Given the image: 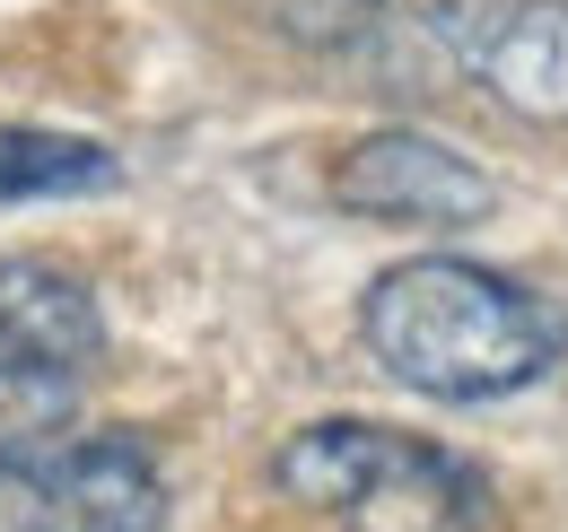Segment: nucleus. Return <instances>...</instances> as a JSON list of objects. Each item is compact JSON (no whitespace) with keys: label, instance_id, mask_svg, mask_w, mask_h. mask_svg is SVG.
I'll use <instances>...</instances> for the list:
<instances>
[{"label":"nucleus","instance_id":"nucleus-1","mask_svg":"<svg viewBox=\"0 0 568 532\" xmlns=\"http://www.w3.org/2000/svg\"><path fill=\"white\" fill-rule=\"evenodd\" d=\"M358 332L394 385L428 401H507L568 358V306L507 270L420 254V263L376 270Z\"/></svg>","mask_w":568,"mask_h":532},{"label":"nucleus","instance_id":"nucleus-3","mask_svg":"<svg viewBox=\"0 0 568 532\" xmlns=\"http://www.w3.org/2000/svg\"><path fill=\"white\" fill-rule=\"evenodd\" d=\"M333 201L376 227H473L490 218L498 184L428 132H367L333 166Z\"/></svg>","mask_w":568,"mask_h":532},{"label":"nucleus","instance_id":"nucleus-2","mask_svg":"<svg viewBox=\"0 0 568 532\" xmlns=\"http://www.w3.org/2000/svg\"><path fill=\"white\" fill-rule=\"evenodd\" d=\"M281 498L342 532H481L490 524V480L403 428L376 419H315L272 454Z\"/></svg>","mask_w":568,"mask_h":532},{"label":"nucleus","instance_id":"nucleus-6","mask_svg":"<svg viewBox=\"0 0 568 532\" xmlns=\"http://www.w3.org/2000/svg\"><path fill=\"white\" fill-rule=\"evenodd\" d=\"M464 62L507 105L551 114V105H568V9L560 0H507L490 18H464Z\"/></svg>","mask_w":568,"mask_h":532},{"label":"nucleus","instance_id":"nucleus-8","mask_svg":"<svg viewBox=\"0 0 568 532\" xmlns=\"http://www.w3.org/2000/svg\"><path fill=\"white\" fill-rule=\"evenodd\" d=\"M114 149L79 132H18L0 123V201H44V193H105Z\"/></svg>","mask_w":568,"mask_h":532},{"label":"nucleus","instance_id":"nucleus-4","mask_svg":"<svg viewBox=\"0 0 568 532\" xmlns=\"http://www.w3.org/2000/svg\"><path fill=\"white\" fill-rule=\"evenodd\" d=\"M36 498H44L53 532H166V471L149 454V437H132V428L79 437L36 480Z\"/></svg>","mask_w":568,"mask_h":532},{"label":"nucleus","instance_id":"nucleus-7","mask_svg":"<svg viewBox=\"0 0 568 532\" xmlns=\"http://www.w3.org/2000/svg\"><path fill=\"white\" fill-rule=\"evenodd\" d=\"M79 446V376L0 358V489H36Z\"/></svg>","mask_w":568,"mask_h":532},{"label":"nucleus","instance_id":"nucleus-5","mask_svg":"<svg viewBox=\"0 0 568 532\" xmlns=\"http://www.w3.org/2000/svg\"><path fill=\"white\" fill-rule=\"evenodd\" d=\"M105 349V306L62 263H0V358L36 367H88Z\"/></svg>","mask_w":568,"mask_h":532}]
</instances>
